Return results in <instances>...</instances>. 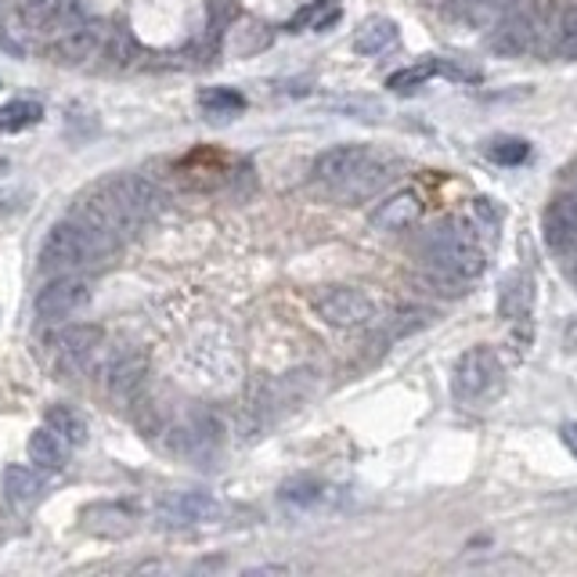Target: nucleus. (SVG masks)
I'll list each match as a JSON object with an SVG mask.
<instances>
[{
	"instance_id": "1",
	"label": "nucleus",
	"mask_w": 577,
	"mask_h": 577,
	"mask_svg": "<svg viewBox=\"0 0 577 577\" xmlns=\"http://www.w3.org/2000/svg\"><path fill=\"white\" fill-rule=\"evenodd\" d=\"M163 192L149 181L138 178V173H120V178L101 181L87 199H80L77 206V221L87 227L105 231L112 239H126L130 231H138L149 216H155Z\"/></svg>"
},
{
	"instance_id": "2",
	"label": "nucleus",
	"mask_w": 577,
	"mask_h": 577,
	"mask_svg": "<svg viewBox=\"0 0 577 577\" xmlns=\"http://www.w3.org/2000/svg\"><path fill=\"white\" fill-rule=\"evenodd\" d=\"M480 224L476 221H444L426 231L423 239V264L441 285H452L462 293V285L480 279L487 271V250L480 245Z\"/></svg>"
},
{
	"instance_id": "3",
	"label": "nucleus",
	"mask_w": 577,
	"mask_h": 577,
	"mask_svg": "<svg viewBox=\"0 0 577 577\" xmlns=\"http://www.w3.org/2000/svg\"><path fill=\"white\" fill-rule=\"evenodd\" d=\"M115 245H120V239H112L98 227H87L72 216V221H62L48 231V239L40 245L37 267H40V274H48V279H58V274H80L87 267L101 264L105 256H112Z\"/></svg>"
},
{
	"instance_id": "4",
	"label": "nucleus",
	"mask_w": 577,
	"mask_h": 577,
	"mask_svg": "<svg viewBox=\"0 0 577 577\" xmlns=\"http://www.w3.org/2000/svg\"><path fill=\"white\" fill-rule=\"evenodd\" d=\"M538 37H541V14L530 0H513L505 14L490 29V51L502 54V58H516V54H527L530 48H538Z\"/></svg>"
},
{
	"instance_id": "5",
	"label": "nucleus",
	"mask_w": 577,
	"mask_h": 577,
	"mask_svg": "<svg viewBox=\"0 0 577 577\" xmlns=\"http://www.w3.org/2000/svg\"><path fill=\"white\" fill-rule=\"evenodd\" d=\"M314 314L322 317L325 325H336V328H361V325H372L379 317V303H375L368 293L351 285H332L322 288L314 296Z\"/></svg>"
},
{
	"instance_id": "6",
	"label": "nucleus",
	"mask_w": 577,
	"mask_h": 577,
	"mask_svg": "<svg viewBox=\"0 0 577 577\" xmlns=\"http://www.w3.org/2000/svg\"><path fill=\"white\" fill-rule=\"evenodd\" d=\"M498 383H502V365H498L495 351H487V346H473V351H466L452 372L455 397L466 404L487 401L498 389Z\"/></svg>"
},
{
	"instance_id": "7",
	"label": "nucleus",
	"mask_w": 577,
	"mask_h": 577,
	"mask_svg": "<svg viewBox=\"0 0 577 577\" xmlns=\"http://www.w3.org/2000/svg\"><path fill=\"white\" fill-rule=\"evenodd\" d=\"M94 288L80 274H58L37 293V317L40 322H65V317L80 314L87 303H91Z\"/></svg>"
},
{
	"instance_id": "8",
	"label": "nucleus",
	"mask_w": 577,
	"mask_h": 577,
	"mask_svg": "<svg viewBox=\"0 0 577 577\" xmlns=\"http://www.w3.org/2000/svg\"><path fill=\"white\" fill-rule=\"evenodd\" d=\"M149 383V357L141 351H120L105 361V394L115 408H130Z\"/></svg>"
},
{
	"instance_id": "9",
	"label": "nucleus",
	"mask_w": 577,
	"mask_h": 577,
	"mask_svg": "<svg viewBox=\"0 0 577 577\" xmlns=\"http://www.w3.org/2000/svg\"><path fill=\"white\" fill-rule=\"evenodd\" d=\"M105 43H109V29L101 22L83 19V22H77L72 29H65V33H58L51 40V58L58 65L77 69V65H87L91 58H98L101 51H105Z\"/></svg>"
},
{
	"instance_id": "10",
	"label": "nucleus",
	"mask_w": 577,
	"mask_h": 577,
	"mask_svg": "<svg viewBox=\"0 0 577 577\" xmlns=\"http://www.w3.org/2000/svg\"><path fill=\"white\" fill-rule=\"evenodd\" d=\"M101 343H105V332H101L98 325H65L54 336L58 365H62L65 372H87L91 368V361L98 357Z\"/></svg>"
},
{
	"instance_id": "11",
	"label": "nucleus",
	"mask_w": 577,
	"mask_h": 577,
	"mask_svg": "<svg viewBox=\"0 0 577 577\" xmlns=\"http://www.w3.org/2000/svg\"><path fill=\"white\" fill-rule=\"evenodd\" d=\"M368 155L372 152L365 149V144H336V149H328L314 159V181L336 192V188H343L361 166L368 163Z\"/></svg>"
},
{
	"instance_id": "12",
	"label": "nucleus",
	"mask_w": 577,
	"mask_h": 577,
	"mask_svg": "<svg viewBox=\"0 0 577 577\" xmlns=\"http://www.w3.org/2000/svg\"><path fill=\"white\" fill-rule=\"evenodd\" d=\"M216 444H221V426H216V418L206 412H192L173 429V447L195 462L210 458L216 452Z\"/></svg>"
},
{
	"instance_id": "13",
	"label": "nucleus",
	"mask_w": 577,
	"mask_h": 577,
	"mask_svg": "<svg viewBox=\"0 0 577 577\" xmlns=\"http://www.w3.org/2000/svg\"><path fill=\"white\" fill-rule=\"evenodd\" d=\"M545 242L548 250L559 256H574L577 253V195L567 192L553 199V206L545 210Z\"/></svg>"
},
{
	"instance_id": "14",
	"label": "nucleus",
	"mask_w": 577,
	"mask_h": 577,
	"mask_svg": "<svg viewBox=\"0 0 577 577\" xmlns=\"http://www.w3.org/2000/svg\"><path fill=\"white\" fill-rule=\"evenodd\" d=\"M216 516V502L202 490H173L159 502V519L166 527H195Z\"/></svg>"
},
{
	"instance_id": "15",
	"label": "nucleus",
	"mask_w": 577,
	"mask_h": 577,
	"mask_svg": "<svg viewBox=\"0 0 577 577\" xmlns=\"http://www.w3.org/2000/svg\"><path fill=\"white\" fill-rule=\"evenodd\" d=\"M418 216H423V199H418L412 188H404V192H394L372 210V227L375 231H404V227H412Z\"/></svg>"
},
{
	"instance_id": "16",
	"label": "nucleus",
	"mask_w": 577,
	"mask_h": 577,
	"mask_svg": "<svg viewBox=\"0 0 577 577\" xmlns=\"http://www.w3.org/2000/svg\"><path fill=\"white\" fill-rule=\"evenodd\" d=\"M83 519H87V530L101 534V538H123V534L138 527L134 505H123V502H101L94 509H87Z\"/></svg>"
},
{
	"instance_id": "17",
	"label": "nucleus",
	"mask_w": 577,
	"mask_h": 577,
	"mask_svg": "<svg viewBox=\"0 0 577 577\" xmlns=\"http://www.w3.org/2000/svg\"><path fill=\"white\" fill-rule=\"evenodd\" d=\"M389 181H394V166H389L386 159L368 155V163L361 166L343 188H336V195L346 199V202H361V199H372L375 192H383Z\"/></svg>"
},
{
	"instance_id": "18",
	"label": "nucleus",
	"mask_w": 577,
	"mask_h": 577,
	"mask_svg": "<svg viewBox=\"0 0 577 577\" xmlns=\"http://www.w3.org/2000/svg\"><path fill=\"white\" fill-rule=\"evenodd\" d=\"M530 303H534V282L527 271H513L502 279L498 288V314L505 322H524L530 314Z\"/></svg>"
},
{
	"instance_id": "19",
	"label": "nucleus",
	"mask_w": 577,
	"mask_h": 577,
	"mask_svg": "<svg viewBox=\"0 0 577 577\" xmlns=\"http://www.w3.org/2000/svg\"><path fill=\"white\" fill-rule=\"evenodd\" d=\"M65 441L58 437L54 429H33L29 433V444H26V452H29V462H33L37 469H43V473H58L65 466Z\"/></svg>"
},
{
	"instance_id": "20",
	"label": "nucleus",
	"mask_w": 577,
	"mask_h": 577,
	"mask_svg": "<svg viewBox=\"0 0 577 577\" xmlns=\"http://www.w3.org/2000/svg\"><path fill=\"white\" fill-rule=\"evenodd\" d=\"M394 40H397V22H389V19H368V22H361V29L354 33V51L357 54H379Z\"/></svg>"
},
{
	"instance_id": "21",
	"label": "nucleus",
	"mask_w": 577,
	"mask_h": 577,
	"mask_svg": "<svg viewBox=\"0 0 577 577\" xmlns=\"http://www.w3.org/2000/svg\"><path fill=\"white\" fill-rule=\"evenodd\" d=\"M40 490H43V484H40V476L33 469H26V466H8L4 469V495H8V502L29 505V502L40 498Z\"/></svg>"
},
{
	"instance_id": "22",
	"label": "nucleus",
	"mask_w": 577,
	"mask_h": 577,
	"mask_svg": "<svg viewBox=\"0 0 577 577\" xmlns=\"http://www.w3.org/2000/svg\"><path fill=\"white\" fill-rule=\"evenodd\" d=\"M199 105L213 120H227V115H239L245 109V98L239 91H227V87H210L199 94Z\"/></svg>"
},
{
	"instance_id": "23",
	"label": "nucleus",
	"mask_w": 577,
	"mask_h": 577,
	"mask_svg": "<svg viewBox=\"0 0 577 577\" xmlns=\"http://www.w3.org/2000/svg\"><path fill=\"white\" fill-rule=\"evenodd\" d=\"M40 105H33V101H8V105H0V134H14V130H26L40 123Z\"/></svg>"
},
{
	"instance_id": "24",
	"label": "nucleus",
	"mask_w": 577,
	"mask_h": 577,
	"mask_svg": "<svg viewBox=\"0 0 577 577\" xmlns=\"http://www.w3.org/2000/svg\"><path fill=\"white\" fill-rule=\"evenodd\" d=\"M48 429H54L65 444H83L87 441V423L72 408H65V404H58V408L48 412Z\"/></svg>"
},
{
	"instance_id": "25",
	"label": "nucleus",
	"mask_w": 577,
	"mask_h": 577,
	"mask_svg": "<svg viewBox=\"0 0 577 577\" xmlns=\"http://www.w3.org/2000/svg\"><path fill=\"white\" fill-rule=\"evenodd\" d=\"M433 77H437V58H429V62H423V65H408V69L394 72V77L386 80V87L389 91L408 94V91H418V87H426Z\"/></svg>"
},
{
	"instance_id": "26",
	"label": "nucleus",
	"mask_w": 577,
	"mask_h": 577,
	"mask_svg": "<svg viewBox=\"0 0 577 577\" xmlns=\"http://www.w3.org/2000/svg\"><path fill=\"white\" fill-rule=\"evenodd\" d=\"M62 0H19V19L26 29H33V33H43L48 22L54 19V11Z\"/></svg>"
},
{
	"instance_id": "27",
	"label": "nucleus",
	"mask_w": 577,
	"mask_h": 577,
	"mask_svg": "<svg viewBox=\"0 0 577 577\" xmlns=\"http://www.w3.org/2000/svg\"><path fill=\"white\" fill-rule=\"evenodd\" d=\"M487 155L502 166H513V163H524V159L530 155V144L519 141V138H498V141L487 144Z\"/></svg>"
},
{
	"instance_id": "28",
	"label": "nucleus",
	"mask_w": 577,
	"mask_h": 577,
	"mask_svg": "<svg viewBox=\"0 0 577 577\" xmlns=\"http://www.w3.org/2000/svg\"><path fill=\"white\" fill-rule=\"evenodd\" d=\"M556 51L563 58H570V62H577V4L567 8V14H563L556 26Z\"/></svg>"
},
{
	"instance_id": "29",
	"label": "nucleus",
	"mask_w": 577,
	"mask_h": 577,
	"mask_svg": "<svg viewBox=\"0 0 577 577\" xmlns=\"http://www.w3.org/2000/svg\"><path fill=\"white\" fill-rule=\"evenodd\" d=\"M282 498L293 502V505H314L317 498H322V484L314 480H293L282 487Z\"/></svg>"
},
{
	"instance_id": "30",
	"label": "nucleus",
	"mask_w": 577,
	"mask_h": 577,
	"mask_svg": "<svg viewBox=\"0 0 577 577\" xmlns=\"http://www.w3.org/2000/svg\"><path fill=\"white\" fill-rule=\"evenodd\" d=\"M476 4H480V0H444V11L452 14V19H462V22H466Z\"/></svg>"
},
{
	"instance_id": "31",
	"label": "nucleus",
	"mask_w": 577,
	"mask_h": 577,
	"mask_svg": "<svg viewBox=\"0 0 577 577\" xmlns=\"http://www.w3.org/2000/svg\"><path fill=\"white\" fill-rule=\"evenodd\" d=\"M559 441L567 444V452L577 458V423H563L559 426Z\"/></svg>"
},
{
	"instance_id": "32",
	"label": "nucleus",
	"mask_w": 577,
	"mask_h": 577,
	"mask_svg": "<svg viewBox=\"0 0 577 577\" xmlns=\"http://www.w3.org/2000/svg\"><path fill=\"white\" fill-rule=\"evenodd\" d=\"M567 192L577 195V163H570V170H567Z\"/></svg>"
},
{
	"instance_id": "33",
	"label": "nucleus",
	"mask_w": 577,
	"mask_h": 577,
	"mask_svg": "<svg viewBox=\"0 0 577 577\" xmlns=\"http://www.w3.org/2000/svg\"><path fill=\"white\" fill-rule=\"evenodd\" d=\"M567 274H570V282L577 285V253H574V256H567Z\"/></svg>"
},
{
	"instance_id": "34",
	"label": "nucleus",
	"mask_w": 577,
	"mask_h": 577,
	"mask_svg": "<svg viewBox=\"0 0 577 577\" xmlns=\"http://www.w3.org/2000/svg\"><path fill=\"white\" fill-rule=\"evenodd\" d=\"M8 170H11V166H8V159H4V155H0V178H4V173H8Z\"/></svg>"
}]
</instances>
